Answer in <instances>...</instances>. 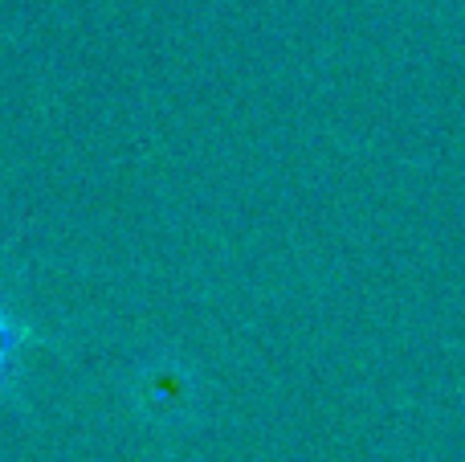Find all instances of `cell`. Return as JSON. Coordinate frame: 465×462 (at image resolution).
<instances>
[{
	"instance_id": "1",
	"label": "cell",
	"mask_w": 465,
	"mask_h": 462,
	"mask_svg": "<svg viewBox=\"0 0 465 462\" xmlns=\"http://www.w3.org/2000/svg\"><path fill=\"white\" fill-rule=\"evenodd\" d=\"M21 348H25V327L13 319V311L0 303V393L8 389L16 373V360H21Z\"/></svg>"
}]
</instances>
